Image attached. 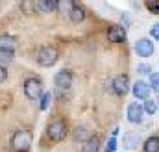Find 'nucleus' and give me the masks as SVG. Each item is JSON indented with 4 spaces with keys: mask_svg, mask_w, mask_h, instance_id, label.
<instances>
[{
    "mask_svg": "<svg viewBox=\"0 0 159 152\" xmlns=\"http://www.w3.org/2000/svg\"><path fill=\"white\" fill-rule=\"evenodd\" d=\"M11 145H13V149L17 152H28L30 147H32V134H30V130H24V128L17 130L13 139H11Z\"/></svg>",
    "mask_w": 159,
    "mask_h": 152,
    "instance_id": "1",
    "label": "nucleus"
},
{
    "mask_svg": "<svg viewBox=\"0 0 159 152\" xmlns=\"http://www.w3.org/2000/svg\"><path fill=\"white\" fill-rule=\"evenodd\" d=\"M57 58H59L57 48H54V46H41L37 50V58L35 59H37V63L41 67H52L57 61Z\"/></svg>",
    "mask_w": 159,
    "mask_h": 152,
    "instance_id": "2",
    "label": "nucleus"
},
{
    "mask_svg": "<svg viewBox=\"0 0 159 152\" xmlns=\"http://www.w3.org/2000/svg\"><path fill=\"white\" fill-rule=\"evenodd\" d=\"M46 134H48V137L52 141H61L67 135V124H65V121H61V119L52 121L48 124V128H46Z\"/></svg>",
    "mask_w": 159,
    "mask_h": 152,
    "instance_id": "3",
    "label": "nucleus"
},
{
    "mask_svg": "<svg viewBox=\"0 0 159 152\" xmlns=\"http://www.w3.org/2000/svg\"><path fill=\"white\" fill-rule=\"evenodd\" d=\"M24 95L30 98V100H37L43 95V82L39 78H28L24 82Z\"/></svg>",
    "mask_w": 159,
    "mask_h": 152,
    "instance_id": "4",
    "label": "nucleus"
},
{
    "mask_svg": "<svg viewBox=\"0 0 159 152\" xmlns=\"http://www.w3.org/2000/svg\"><path fill=\"white\" fill-rule=\"evenodd\" d=\"M135 52L141 58H150L154 54V43L150 39H139L135 43Z\"/></svg>",
    "mask_w": 159,
    "mask_h": 152,
    "instance_id": "5",
    "label": "nucleus"
},
{
    "mask_svg": "<svg viewBox=\"0 0 159 152\" xmlns=\"http://www.w3.org/2000/svg\"><path fill=\"white\" fill-rule=\"evenodd\" d=\"M143 115H144V108H143V104H139V100L131 102L128 106V121L129 122H141Z\"/></svg>",
    "mask_w": 159,
    "mask_h": 152,
    "instance_id": "6",
    "label": "nucleus"
},
{
    "mask_svg": "<svg viewBox=\"0 0 159 152\" xmlns=\"http://www.w3.org/2000/svg\"><path fill=\"white\" fill-rule=\"evenodd\" d=\"M150 91H152L150 85H148L146 82H143V80L135 82V85H133V97H135L137 100H148Z\"/></svg>",
    "mask_w": 159,
    "mask_h": 152,
    "instance_id": "7",
    "label": "nucleus"
},
{
    "mask_svg": "<svg viewBox=\"0 0 159 152\" xmlns=\"http://www.w3.org/2000/svg\"><path fill=\"white\" fill-rule=\"evenodd\" d=\"M128 76L126 74H120L117 76L113 82H111V87H113V91H115V95H119V97H124L126 93H128Z\"/></svg>",
    "mask_w": 159,
    "mask_h": 152,
    "instance_id": "8",
    "label": "nucleus"
},
{
    "mask_svg": "<svg viewBox=\"0 0 159 152\" xmlns=\"http://www.w3.org/2000/svg\"><path fill=\"white\" fill-rule=\"evenodd\" d=\"M54 82L59 89H69L72 85V73L70 71H59L54 78Z\"/></svg>",
    "mask_w": 159,
    "mask_h": 152,
    "instance_id": "9",
    "label": "nucleus"
},
{
    "mask_svg": "<svg viewBox=\"0 0 159 152\" xmlns=\"http://www.w3.org/2000/svg\"><path fill=\"white\" fill-rule=\"evenodd\" d=\"M107 39L111 43H124L126 41V30L119 24H115V26H111L107 30Z\"/></svg>",
    "mask_w": 159,
    "mask_h": 152,
    "instance_id": "10",
    "label": "nucleus"
},
{
    "mask_svg": "<svg viewBox=\"0 0 159 152\" xmlns=\"http://www.w3.org/2000/svg\"><path fill=\"white\" fill-rule=\"evenodd\" d=\"M69 17H70V21H72V22H76V24L83 22V21H85V17H87L85 7H83V6H80V4H74V7L70 9Z\"/></svg>",
    "mask_w": 159,
    "mask_h": 152,
    "instance_id": "11",
    "label": "nucleus"
},
{
    "mask_svg": "<svg viewBox=\"0 0 159 152\" xmlns=\"http://www.w3.org/2000/svg\"><path fill=\"white\" fill-rule=\"evenodd\" d=\"M17 50V41L11 36L0 37V52H15Z\"/></svg>",
    "mask_w": 159,
    "mask_h": 152,
    "instance_id": "12",
    "label": "nucleus"
},
{
    "mask_svg": "<svg viewBox=\"0 0 159 152\" xmlns=\"http://www.w3.org/2000/svg\"><path fill=\"white\" fill-rule=\"evenodd\" d=\"M98 150H100V137L94 134V135H91V137L83 143L81 152H98Z\"/></svg>",
    "mask_w": 159,
    "mask_h": 152,
    "instance_id": "13",
    "label": "nucleus"
},
{
    "mask_svg": "<svg viewBox=\"0 0 159 152\" xmlns=\"http://www.w3.org/2000/svg\"><path fill=\"white\" fill-rule=\"evenodd\" d=\"M37 9L41 13H52L56 11V0H37Z\"/></svg>",
    "mask_w": 159,
    "mask_h": 152,
    "instance_id": "14",
    "label": "nucleus"
},
{
    "mask_svg": "<svg viewBox=\"0 0 159 152\" xmlns=\"http://www.w3.org/2000/svg\"><path fill=\"white\" fill-rule=\"evenodd\" d=\"M144 152H159V135H152L144 141Z\"/></svg>",
    "mask_w": 159,
    "mask_h": 152,
    "instance_id": "15",
    "label": "nucleus"
},
{
    "mask_svg": "<svg viewBox=\"0 0 159 152\" xmlns=\"http://www.w3.org/2000/svg\"><path fill=\"white\" fill-rule=\"evenodd\" d=\"M72 137H74V141H76V143H80V141H83V143H85V141H87V139L91 137V134H89V132H87V130H85L83 126H78V128L74 130Z\"/></svg>",
    "mask_w": 159,
    "mask_h": 152,
    "instance_id": "16",
    "label": "nucleus"
},
{
    "mask_svg": "<svg viewBox=\"0 0 159 152\" xmlns=\"http://www.w3.org/2000/svg\"><path fill=\"white\" fill-rule=\"evenodd\" d=\"M74 7V0H56V9H59V11H67V13H70V9Z\"/></svg>",
    "mask_w": 159,
    "mask_h": 152,
    "instance_id": "17",
    "label": "nucleus"
},
{
    "mask_svg": "<svg viewBox=\"0 0 159 152\" xmlns=\"http://www.w3.org/2000/svg\"><path fill=\"white\" fill-rule=\"evenodd\" d=\"M35 6H37V4H35L34 0H22V2H20V9H22L24 15H32V13L35 11Z\"/></svg>",
    "mask_w": 159,
    "mask_h": 152,
    "instance_id": "18",
    "label": "nucleus"
},
{
    "mask_svg": "<svg viewBox=\"0 0 159 152\" xmlns=\"http://www.w3.org/2000/svg\"><path fill=\"white\" fill-rule=\"evenodd\" d=\"M135 139H137V135H135V134H131V132L124 134V147H126V149H135V147H137Z\"/></svg>",
    "mask_w": 159,
    "mask_h": 152,
    "instance_id": "19",
    "label": "nucleus"
},
{
    "mask_svg": "<svg viewBox=\"0 0 159 152\" xmlns=\"http://www.w3.org/2000/svg\"><path fill=\"white\" fill-rule=\"evenodd\" d=\"M143 108H144V112H146V113L154 115L156 112H157V102H156V100H152V98H148V100L144 102V106H143Z\"/></svg>",
    "mask_w": 159,
    "mask_h": 152,
    "instance_id": "20",
    "label": "nucleus"
},
{
    "mask_svg": "<svg viewBox=\"0 0 159 152\" xmlns=\"http://www.w3.org/2000/svg\"><path fill=\"white\" fill-rule=\"evenodd\" d=\"M150 89H154L156 93H159V73H150Z\"/></svg>",
    "mask_w": 159,
    "mask_h": 152,
    "instance_id": "21",
    "label": "nucleus"
},
{
    "mask_svg": "<svg viewBox=\"0 0 159 152\" xmlns=\"http://www.w3.org/2000/svg\"><path fill=\"white\" fill-rule=\"evenodd\" d=\"M146 7H148L150 13L159 15V0H146Z\"/></svg>",
    "mask_w": 159,
    "mask_h": 152,
    "instance_id": "22",
    "label": "nucleus"
},
{
    "mask_svg": "<svg viewBox=\"0 0 159 152\" xmlns=\"http://www.w3.org/2000/svg\"><path fill=\"white\" fill-rule=\"evenodd\" d=\"M50 98H52V93L50 91H46V93H43L41 95V110H46L48 108V102H50Z\"/></svg>",
    "mask_w": 159,
    "mask_h": 152,
    "instance_id": "23",
    "label": "nucleus"
},
{
    "mask_svg": "<svg viewBox=\"0 0 159 152\" xmlns=\"http://www.w3.org/2000/svg\"><path fill=\"white\" fill-rule=\"evenodd\" d=\"M137 73H139V74H150L152 71H150V65H148V63H139Z\"/></svg>",
    "mask_w": 159,
    "mask_h": 152,
    "instance_id": "24",
    "label": "nucleus"
},
{
    "mask_svg": "<svg viewBox=\"0 0 159 152\" xmlns=\"http://www.w3.org/2000/svg\"><path fill=\"white\" fill-rule=\"evenodd\" d=\"M115 149H117V139H115V135H113V137H109V141H107V145H106V150L115 152Z\"/></svg>",
    "mask_w": 159,
    "mask_h": 152,
    "instance_id": "25",
    "label": "nucleus"
},
{
    "mask_svg": "<svg viewBox=\"0 0 159 152\" xmlns=\"http://www.w3.org/2000/svg\"><path fill=\"white\" fill-rule=\"evenodd\" d=\"M150 36L156 39V41H159V22H157V24H154V26L150 28Z\"/></svg>",
    "mask_w": 159,
    "mask_h": 152,
    "instance_id": "26",
    "label": "nucleus"
},
{
    "mask_svg": "<svg viewBox=\"0 0 159 152\" xmlns=\"http://www.w3.org/2000/svg\"><path fill=\"white\" fill-rule=\"evenodd\" d=\"M6 78H7V69L4 65H0V83L6 82Z\"/></svg>",
    "mask_w": 159,
    "mask_h": 152,
    "instance_id": "27",
    "label": "nucleus"
},
{
    "mask_svg": "<svg viewBox=\"0 0 159 152\" xmlns=\"http://www.w3.org/2000/svg\"><path fill=\"white\" fill-rule=\"evenodd\" d=\"M11 58H13V52H0V59L11 61Z\"/></svg>",
    "mask_w": 159,
    "mask_h": 152,
    "instance_id": "28",
    "label": "nucleus"
}]
</instances>
